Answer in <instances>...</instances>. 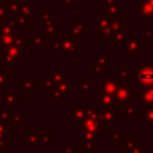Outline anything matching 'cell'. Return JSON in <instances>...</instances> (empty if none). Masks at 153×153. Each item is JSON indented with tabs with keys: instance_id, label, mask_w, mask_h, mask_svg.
Listing matches in <instances>:
<instances>
[{
	"instance_id": "obj_24",
	"label": "cell",
	"mask_w": 153,
	"mask_h": 153,
	"mask_svg": "<svg viewBox=\"0 0 153 153\" xmlns=\"http://www.w3.org/2000/svg\"><path fill=\"white\" fill-rule=\"evenodd\" d=\"M73 116H74L75 118H78V120H80V118L82 117V109H81V108H78V109L73 112Z\"/></svg>"
},
{
	"instance_id": "obj_29",
	"label": "cell",
	"mask_w": 153,
	"mask_h": 153,
	"mask_svg": "<svg viewBox=\"0 0 153 153\" xmlns=\"http://www.w3.org/2000/svg\"><path fill=\"white\" fill-rule=\"evenodd\" d=\"M92 71H93V72H97V73L100 72V69L98 68V65H94V63H92Z\"/></svg>"
},
{
	"instance_id": "obj_27",
	"label": "cell",
	"mask_w": 153,
	"mask_h": 153,
	"mask_svg": "<svg viewBox=\"0 0 153 153\" xmlns=\"http://www.w3.org/2000/svg\"><path fill=\"white\" fill-rule=\"evenodd\" d=\"M73 2H75V0H65L63 7H65V8H68V7H71V5H72Z\"/></svg>"
},
{
	"instance_id": "obj_18",
	"label": "cell",
	"mask_w": 153,
	"mask_h": 153,
	"mask_svg": "<svg viewBox=\"0 0 153 153\" xmlns=\"http://www.w3.org/2000/svg\"><path fill=\"white\" fill-rule=\"evenodd\" d=\"M11 120H12V112H5V111L0 112V121H2V122H8V121H11Z\"/></svg>"
},
{
	"instance_id": "obj_23",
	"label": "cell",
	"mask_w": 153,
	"mask_h": 153,
	"mask_svg": "<svg viewBox=\"0 0 153 153\" xmlns=\"http://www.w3.org/2000/svg\"><path fill=\"white\" fill-rule=\"evenodd\" d=\"M16 23H17V20L16 19H5V22H4V24L5 25H7V26H10V27H12V29H14L16 27Z\"/></svg>"
},
{
	"instance_id": "obj_3",
	"label": "cell",
	"mask_w": 153,
	"mask_h": 153,
	"mask_svg": "<svg viewBox=\"0 0 153 153\" xmlns=\"http://www.w3.org/2000/svg\"><path fill=\"white\" fill-rule=\"evenodd\" d=\"M26 43H27V38H26L25 35H17V36H14V45L20 51H26Z\"/></svg>"
},
{
	"instance_id": "obj_12",
	"label": "cell",
	"mask_w": 153,
	"mask_h": 153,
	"mask_svg": "<svg viewBox=\"0 0 153 153\" xmlns=\"http://www.w3.org/2000/svg\"><path fill=\"white\" fill-rule=\"evenodd\" d=\"M11 82V75L10 74H2L0 73V90H5V85H8Z\"/></svg>"
},
{
	"instance_id": "obj_11",
	"label": "cell",
	"mask_w": 153,
	"mask_h": 153,
	"mask_svg": "<svg viewBox=\"0 0 153 153\" xmlns=\"http://www.w3.org/2000/svg\"><path fill=\"white\" fill-rule=\"evenodd\" d=\"M22 88L23 90H36L37 85L32 82L30 79H23L22 80Z\"/></svg>"
},
{
	"instance_id": "obj_9",
	"label": "cell",
	"mask_w": 153,
	"mask_h": 153,
	"mask_svg": "<svg viewBox=\"0 0 153 153\" xmlns=\"http://www.w3.org/2000/svg\"><path fill=\"white\" fill-rule=\"evenodd\" d=\"M62 44H63V49L65 51H71V50H74V45H75V41L73 39L72 36H66L65 39L62 41Z\"/></svg>"
},
{
	"instance_id": "obj_31",
	"label": "cell",
	"mask_w": 153,
	"mask_h": 153,
	"mask_svg": "<svg viewBox=\"0 0 153 153\" xmlns=\"http://www.w3.org/2000/svg\"><path fill=\"white\" fill-rule=\"evenodd\" d=\"M99 62H102V63H105V65H106V60H104V59H99Z\"/></svg>"
},
{
	"instance_id": "obj_10",
	"label": "cell",
	"mask_w": 153,
	"mask_h": 153,
	"mask_svg": "<svg viewBox=\"0 0 153 153\" xmlns=\"http://www.w3.org/2000/svg\"><path fill=\"white\" fill-rule=\"evenodd\" d=\"M0 44L5 48L14 44V36L11 35H0Z\"/></svg>"
},
{
	"instance_id": "obj_8",
	"label": "cell",
	"mask_w": 153,
	"mask_h": 153,
	"mask_svg": "<svg viewBox=\"0 0 153 153\" xmlns=\"http://www.w3.org/2000/svg\"><path fill=\"white\" fill-rule=\"evenodd\" d=\"M60 26L59 24H53L49 26H44L43 29V35H48V36H56L60 32Z\"/></svg>"
},
{
	"instance_id": "obj_2",
	"label": "cell",
	"mask_w": 153,
	"mask_h": 153,
	"mask_svg": "<svg viewBox=\"0 0 153 153\" xmlns=\"http://www.w3.org/2000/svg\"><path fill=\"white\" fill-rule=\"evenodd\" d=\"M17 100H20V96L17 94L16 90H5V103H6V105H14Z\"/></svg>"
},
{
	"instance_id": "obj_6",
	"label": "cell",
	"mask_w": 153,
	"mask_h": 153,
	"mask_svg": "<svg viewBox=\"0 0 153 153\" xmlns=\"http://www.w3.org/2000/svg\"><path fill=\"white\" fill-rule=\"evenodd\" d=\"M4 6H5V10L7 13H14L16 14L19 11V4L17 0H10V1L5 2Z\"/></svg>"
},
{
	"instance_id": "obj_26",
	"label": "cell",
	"mask_w": 153,
	"mask_h": 153,
	"mask_svg": "<svg viewBox=\"0 0 153 153\" xmlns=\"http://www.w3.org/2000/svg\"><path fill=\"white\" fill-rule=\"evenodd\" d=\"M12 120L14 122H19L20 121V114L19 112H12Z\"/></svg>"
},
{
	"instance_id": "obj_16",
	"label": "cell",
	"mask_w": 153,
	"mask_h": 153,
	"mask_svg": "<svg viewBox=\"0 0 153 153\" xmlns=\"http://www.w3.org/2000/svg\"><path fill=\"white\" fill-rule=\"evenodd\" d=\"M90 85H91V80L90 79H82L81 80V93L85 94V92L90 88Z\"/></svg>"
},
{
	"instance_id": "obj_19",
	"label": "cell",
	"mask_w": 153,
	"mask_h": 153,
	"mask_svg": "<svg viewBox=\"0 0 153 153\" xmlns=\"http://www.w3.org/2000/svg\"><path fill=\"white\" fill-rule=\"evenodd\" d=\"M0 63H2L5 68H8V67L11 66V63H12V60H11L8 56L4 55L2 57H0Z\"/></svg>"
},
{
	"instance_id": "obj_4",
	"label": "cell",
	"mask_w": 153,
	"mask_h": 153,
	"mask_svg": "<svg viewBox=\"0 0 153 153\" xmlns=\"http://www.w3.org/2000/svg\"><path fill=\"white\" fill-rule=\"evenodd\" d=\"M55 87H56L60 92H62L63 94H68L69 91H71V80H69V79H65L63 81L55 84Z\"/></svg>"
},
{
	"instance_id": "obj_7",
	"label": "cell",
	"mask_w": 153,
	"mask_h": 153,
	"mask_svg": "<svg viewBox=\"0 0 153 153\" xmlns=\"http://www.w3.org/2000/svg\"><path fill=\"white\" fill-rule=\"evenodd\" d=\"M19 12H20L25 18L32 17V8H31V5H30L29 2H20V4H19Z\"/></svg>"
},
{
	"instance_id": "obj_22",
	"label": "cell",
	"mask_w": 153,
	"mask_h": 153,
	"mask_svg": "<svg viewBox=\"0 0 153 153\" xmlns=\"http://www.w3.org/2000/svg\"><path fill=\"white\" fill-rule=\"evenodd\" d=\"M49 13H50V12L48 11V8H47V7H44V8H42V11L37 14V18H39V19H42V20H43V19H44Z\"/></svg>"
},
{
	"instance_id": "obj_20",
	"label": "cell",
	"mask_w": 153,
	"mask_h": 153,
	"mask_svg": "<svg viewBox=\"0 0 153 153\" xmlns=\"http://www.w3.org/2000/svg\"><path fill=\"white\" fill-rule=\"evenodd\" d=\"M43 87L44 88H51V87H55V82L50 79V78H48V79H44L43 80Z\"/></svg>"
},
{
	"instance_id": "obj_1",
	"label": "cell",
	"mask_w": 153,
	"mask_h": 153,
	"mask_svg": "<svg viewBox=\"0 0 153 153\" xmlns=\"http://www.w3.org/2000/svg\"><path fill=\"white\" fill-rule=\"evenodd\" d=\"M20 53L22 51L14 44L5 48V55L8 56L12 60V62H20Z\"/></svg>"
},
{
	"instance_id": "obj_28",
	"label": "cell",
	"mask_w": 153,
	"mask_h": 153,
	"mask_svg": "<svg viewBox=\"0 0 153 153\" xmlns=\"http://www.w3.org/2000/svg\"><path fill=\"white\" fill-rule=\"evenodd\" d=\"M7 12H6V10H5V6H4V4H0V18H2L5 14H6Z\"/></svg>"
},
{
	"instance_id": "obj_30",
	"label": "cell",
	"mask_w": 153,
	"mask_h": 153,
	"mask_svg": "<svg viewBox=\"0 0 153 153\" xmlns=\"http://www.w3.org/2000/svg\"><path fill=\"white\" fill-rule=\"evenodd\" d=\"M69 55H71V56H74V55H75V51H74V50H71V51H69Z\"/></svg>"
},
{
	"instance_id": "obj_15",
	"label": "cell",
	"mask_w": 153,
	"mask_h": 153,
	"mask_svg": "<svg viewBox=\"0 0 153 153\" xmlns=\"http://www.w3.org/2000/svg\"><path fill=\"white\" fill-rule=\"evenodd\" d=\"M31 42L35 47H42L43 45V36L42 35H35L31 38Z\"/></svg>"
},
{
	"instance_id": "obj_13",
	"label": "cell",
	"mask_w": 153,
	"mask_h": 153,
	"mask_svg": "<svg viewBox=\"0 0 153 153\" xmlns=\"http://www.w3.org/2000/svg\"><path fill=\"white\" fill-rule=\"evenodd\" d=\"M49 45L53 47L55 51H65L62 41H49Z\"/></svg>"
},
{
	"instance_id": "obj_5",
	"label": "cell",
	"mask_w": 153,
	"mask_h": 153,
	"mask_svg": "<svg viewBox=\"0 0 153 153\" xmlns=\"http://www.w3.org/2000/svg\"><path fill=\"white\" fill-rule=\"evenodd\" d=\"M48 78H50L55 84H57V82H61V81H63L66 78H65V74L59 69V68H54V71L51 72V73H49V76Z\"/></svg>"
},
{
	"instance_id": "obj_21",
	"label": "cell",
	"mask_w": 153,
	"mask_h": 153,
	"mask_svg": "<svg viewBox=\"0 0 153 153\" xmlns=\"http://www.w3.org/2000/svg\"><path fill=\"white\" fill-rule=\"evenodd\" d=\"M74 24L76 25V27H78V30H79V32L81 33V36H82V35H86V30H85V27H84V25H82V24L80 23V20H79V19H76Z\"/></svg>"
},
{
	"instance_id": "obj_25",
	"label": "cell",
	"mask_w": 153,
	"mask_h": 153,
	"mask_svg": "<svg viewBox=\"0 0 153 153\" xmlns=\"http://www.w3.org/2000/svg\"><path fill=\"white\" fill-rule=\"evenodd\" d=\"M17 22L19 23V25H20V27H22L23 30H26V27H27V24H26V20H25V18H22V19L17 20Z\"/></svg>"
},
{
	"instance_id": "obj_17",
	"label": "cell",
	"mask_w": 153,
	"mask_h": 153,
	"mask_svg": "<svg viewBox=\"0 0 153 153\" xmlns=\"http://www.w3.org/2000/svg\"><path fill=\"white\" fill-rule=\"evenodd\" d=\"M43 24H44V26H49V25H53L54 24V14L53 13H49L43 20Z\"/></svg>"
},
{
	"instance_id": "obj_14",
	"label": "cell",
	"mask_w": 153,
	"mask_h": 153,
	"mask_svg": "<svg viewBox=\"0 0 153 153\" xmlns=\"http://www.w3.org/2000/svg\"><path fill=\"white\" fill-rule=\"evenodd\" d=\"M14 32V29L5 25V24H1L0 25V35H11V36H14L13 35Z\"/></svg>"
}]
</instances>
